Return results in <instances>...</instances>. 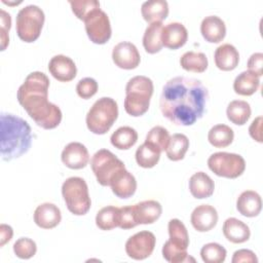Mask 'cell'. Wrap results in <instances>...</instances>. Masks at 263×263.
<instances>
[{"label":"cell","instance_id":"6da1fadb","mask_svg":"<svg viewBox=\"0 0 263 263\" xmlns=\"http://www.w3.org/2000/svg\"><path fill=\"white\" fill-rule=\"evenodd\" d=\"M208 99V89L200 80L177 76L163 85L159 107L167 120L188 126L202 117Z\"/></svg>","mask_w":263,"mask_h":263},{"label":"cell","instance_id":"7a4b0ae2","mask_svg":"<svg viewBox=\"0 0 263 263\" xmlns=\"http://www.w3.org/2000/svg\"><path fill=\"white\" fill-rule=\"evenodd\" d=\"M48 77L39 71L30 73L18 87L16 98L21 106L35 123L44 128L52 129L62 121V111L48 99Z\"/></svg>","mask_w":263,"mask_h":263},{"label":"cell","instance_id":"3957f363","mask_svg":"<svg viewBox=\"0 0 263 263\" xmlns=\"http://www.w3.org/2000/svg\"><path fill=\"white\" fill-rule=\"evenodd\" d=\"M1 156L9 161L27 153L32 144L29 123L13 114L1 113Z\"/></svg>","mask_w":263,"mask_h":263},{"label":"cell","instance_id":"277c9868","mask_svg":"<svg viewBox=\"0 0 263 263\" xmlns=\"http://www.w3.org/2000/svg\"><path fill=\"white\" fill-rule=\"evenodd\" d=\"M153 89V82L150 78L143 75L130 78L125 86V112L134 117L145 114L149 109Z\"/></svg>","mask_w":263,"mask_h":263},{"label":"cell","instance_id":"5b68a950","mask_svg":"<svg viewBox=\"0 0 263 263\" xmlns=\"http://www.w3.org/2000/svg\"><path fill=\"white\" fill-rule=\"evenodd\" d=\"M118 117V106L114 99L103 97L97 100L86 114V126L96 135L106 134Z\"/></svg>","mask_w":263,"mask_h":263},{"label":"cell","instance_id":"8992f818","mask_svg":"<svg viewBox=\"0 0 263 263\" xmlns=\"http://www.w3.org/2000/svg\"><path fill=\"white\" fill-rule=\"evenodd\" d=\"M62 194L67 209L76 216L85 215L91 205L88 187L84 179L70 177L62 185Z\"/></svg>","mask_w":263,"mask_h":263},{"label":"cell","instance_id":"52a82bcc","mask_svg":"<svg viewBox=\"0 0 263 263\" xmlns=\"http://www.w3.org/2000/svg\"><path fill=\"white\" fill-rule=\"evenodd\" d=\"M45 15L43 10L34 4L20 9L15 20V30L18 38L25 42H33L40 36Z\"/></svg>","mask_w":263,"mask_h":263},{"label":"cell","instance_id":"ba28073f","mask_svg":"<svg viewBox=\"0 0 263 263\" xmlns=\"http://www.w3.org/2000/svg\"><path fill=\"white\" fill-rule=\"evenodd\" d=\"M208 166L219 177L235 179L245 172L246 161L241 155L236 153L216 152L209 157Z\"/></svg>","mask_w":263,"mask_h":263},{"label":"cell","instance_id":"9c48e42d","mask_svg":"<svg viewBox=\"0 0 263 263\" xmlns=\"http://www.w3.org/2000/svg\"><path fill=\"white\" fill-rule=\"evenodd\" d=\"M90 166L98 183L102 186H110L114 174L125 167L124 163L108 149L97 151L90 160Z\"/></svg>","mask_w":263,"mask_h":263},{"label":"cell","instance_id":"30bf717a","mask_svg":"<svg viewBox=\"0 0 263 263\" xmlns=\"http://www.w3.org/2000/svg\"><path fill=\"white\" fill-rule=\"evenodd\" d=\"M86 34L90 41L96 44L106 43L112 34L108 14L101 8L93 9L83 20Z\"/></svg>","mask_w":263,"mask_h":263},{"label":"cell","instance_id":"8fae6325","mask_svg":"<svg viewBox=\"0 0 263 263\" xmlns=\"http://www.w3.org/2000/svg\"><path fill=\"white\" fill-rule=\"evenodd\" d=\"M155 235L150 231H140L132 235L125 242V252L134 260H144L154 251Z\"/></svg>","mask_w":263,"mask_h":263},{"label":"cell","instance_id":"7c38bea8","mask_svg":"<svg viewBox=\"0 0 263 263\" xmlns=\"http://www.w3.org/2000/svg\"><path fill=\"white\" fill-rule=\"evenodd\" d=\"M112 60L117 67L124 70H132L139 66L141 57L134 43L122 41L113 47Z\"/></svg>","mask_w":263,"mask_h":263},{"label":"cell","instance_id":"4fadbf2b","mask_svg":"<svg viewBox=\"0 0 263 263\" xmlns=\"http://www.w3.org/2000/svg\"><path fill=\"white\" fill-rule=\"evenodd\" d=\"M63 163L72 170H80L87 165L89 154L87 148L79 142H71L62 151Z\"/></svg>","mask_w":263,"mask_h":263},{"label":"cell","instance_id":"5bb4252c","mask_svg":"<svg viewBox=\"0 0 263 263\" xmlns=\"http://www.w3.org/2000/svg\"><path fill=\"white\" fill-rule=\"evenodd\" d=\"M48 71L59 81L68 82L75 78L77 68L74 61L64 54L52 57L48 63Z\"/></svg>","mask_w":263,"mask_h":263},{"label":"cell","instance_id":"9a60e30c","mask_svg":"<svg viewBox=\"0 0 263 263\" xmlns=\"http://www.w3.org/2000/svg\"><path fill=\"white\" fill-rule=\"evenodd\" d=\"M193 228L199 232H206L213 229L218 222L217 210L210 204L197 205L190 217Z\"/></svg>","mask_w":263,"mask_h":263},{"label":"cell","instance_id":"2e32d148","mask_svg":"<svg viewBox=\"0 0 263 263\" xmlns=\"http://www.w3.org/2000/svg\"><path fill=\"white\" fill-rule=\"evenodd\" d=\"M110 187L117 197L128 198L137 190V181L134 175L124 167L114 174L110 181Z\"/></svg>","mask_w":263,"mask_h":263},{"label":"cell","instance_id":"e0dca14e","mask_svg":"<svg viewBox=\"0 0 263 263\" xmlns=\"http://www.w3.org/2000/svg\"><path fill=\"white\" fill-rule=\"evenodd\" d=\"M188 38V32L185 26L178 22L168 23L162 28L161 41L162 45L170 49L182 47Z\"/></svg>","mask_w":263,"mask_h":263},{"label":"cell","instance_id":"ac0fdd59","mask_svg":"<svg viewBox=\"0 0 263 263\" xmlns=\"http://www.w3.org/2000/svg\"><path fill=\"white\" fill-rule=\"evenodd\" d=\"M62 214L60 209L51 202L39 204L34 212V222L43 229H51L60 224Z\"/></svg>","mask_w":263,"mask_h":263},{"label":"cell","instance_id":"d6986e66","mask_svg":"<svg viewBox=\"0 0 263 263\" xmlns=\"http://www.w3.org/2000/svg\"><path fill=\"white\" fill-rule=\"evenodd\" d=\"M200 33L205 41L219 43L226 35L225 23L217 15H208L201 21Z\"/></svg>","mask_w":263,"mask_h":263},{"label":"cell","instance_id":"ffe728a7","mask_svg":"<svg viewBox=\"0 0 263 263\" xmlns=\"http://www.w3.org/2000/svg\"><path fill=\"white\" fill-rule=\"evenodd\" d=\"M216 66L222 71L234 70L239 62V53L235 46L230 43H224L218 46L214 53Z\"/></svg>","mask_w":263,"mask_h":263},{"label":"cell","instance_id":"44dd1931","mask_svg":"<svg viewBox=\"0 0 263 263\" xmlns=\"http://www.w3.org/2000/svg\"><path fill=\"white\" fill-rule=\"evenodd\" d=\"M236 209L245 217H256L260 214L262 209L261 196L256 191L246 190L237 197Z\"/></svg>","mask_w":263,"mask_h":263},{"label":"cell","instance_id":"7402d4cb","mask_svg":"<svg viewBox=\"0 0 263 263\" xmlns=\"http://www.w3.org/2000/svg\"><path fill=\"white\" fill-rule=\"evenodd\" d=\"M215 190L213 179L203 172L193 174L189 179V191L193 197L202 199L210 197Z\"/></svg>","mask_w":263,"mask_h":263},{"label":"cell","instance_id":"603a6c76","mask_svg":"<svg viewBox=\"0 0 263 263\" xmlns=\"http://www.w3.org/2000/svg\"><path fill=\"white\" fill-rule=\"evenodd\" d=\"M136 221L139 224H152L162 213L161 204L156 200H144L134 204Z\"/></svg>","mask_w":263,"mask_h":263},{"label":"cell","instance_id":"cb8c5ba5","mask_svg":"<svg viewBox=\"0 0 263 263\" xmlns=\"http://www.w3.org/2000/svg\"><path fill=\"white\" fill-rule=\"evenodd\" d=\"M223 234L233 243H242L251 236L249 226L236 218H228L223 224Z\"/></svg>","mask_w":263,"mask_h":263},{"label":"cell","instance_id":"d4e9b609","mask_svg":"<svg viewBox=\"0 0 263 263\" xmlns=\"http://www.w3.org/2000/svg\"><path fill=\"white\" fill-rule=\"evenodd\" d=\"M143 18L148 23L162 22L168 14V4L165 0H148L141 6Z\"/></svg>","mask_w":263,"mask_h":263},{"label":"cell","instance_id":"484cf974","mask_svg":"<svg viewBox=\"0 0 263 263\" xmlns=\"http://www.w3.org/2000/svg\"><path fill=\"white\" fill-rule=\"evenodd\" d=\"M260 86V77L251 71L239 73L233 81V89L240 96H252Z\"/></svg>","mask_w":263,"mask_h":263},{"label":"cell","instance_id":"4316f807","mask_svg":"<svg viewBox=\"0 0 263 263\" xmlns=\"http://www.w3.org/2000/svg\"><path fill=\"white\" fill-rule=\"evenodd\" d=\"M163 25L162 22L151 23L145 30L143 35V46L148 53H156L162 48L161 31Z\"/></svg>","mask_w":263,"mask_h":263},{"label":"cell","instance_id":"83f0119b","mask_svg":"<svg viewBox=\"0 0 263 263\" xmlns=\"http://www.w3.org/2000/svg\"><path fill=\"white\" fill-rule=\"evenodd\" d=\"M251 106L242 100L231 101L226 109L227 118L236 125H243L251 117Z\"/></svg>","mask_w":263,"mask_h":263},{"label":"cell","instance_id":"f1b7e54d","mask_svg":"<svg viewBox=\"0 0 263 263\" xmlns=\"http://www.w3.org/2000/svg\"><path fill=\"white\" fill-rule=\"evenodd\" d=\"M234 139L233 129L226 124L214 125L208 134L210 144L216 148H224L229 146Z\"/></svg>","mask_w":263,"mask_h":263},{"label":"cell","instance_id":"f546056e","mask_svg":"<svg viewBox=\"0 0 263 263\" xmlns=\"http://www.w3.org/2000/svg\"><path fill=\"white\" fill-rule=\"evenodd\" d=\"M110 141L115 148L127 150L137 143L138 133L130 126H120L111 135Z\"/></svg>","mask_w":263,"mask_h":263},{"label":"cell","instance_id":"4dcf8cb0","mask_svg":"<svg viewBox=\"0 0 263 263\" xmlns=\"http://www.w3.org/2000/svg\"><path fill=\"white\" fill-rule=\"evenodd\" d=\"M189 148V140L184 134H174L168 141L165 149L166 156L173 161H179L184 158Z\"/></svg>","mask_w":263,"mask_h":263},{"label":"cell","instance_id":"1f68e13d","mask_svg":"<svg viewBox=\"0 0 263 263\" xmlns=\"http://www.w3.org/2000/svg\"><path fill=\"white\" fill-rule=\"evenodd\" d=\"M180 65L186 71L202 73L206 70L209 62L203 52L186 51L180 59Z\"/></svg>","mask_w":263,"mask_h":263},{"label":"cell","instance_id":"d6a6232c","mask_svg":"<svg viewBox=\"0 0 263 263\" xmlns=\"http://www.w3.org/2000/svg\"><path fill=\"white\" fill-rule=\"evenodd\" d=\"M167 230L170 235L168 240L176 247L187 250L189 246V235L184 223L179 219H172L168 221Z\"/></svg>","mask_w":263,"mask_h":263},{"label":"cell","instance_id":"836d02e7","mask_svg":"<svg viewBox=\"0 0 263 263\" xmlns=\"http://www.w3.org/2000/svg\"><path fill=\"white\" fill-rule=\"evenodd\" d=\"M160 151L151 144L144 142L136 151V161L144 168H151L157 164L160 158Z\"/></svg>","mask_w":263,"mask_h":263},{"label":"cell","instance_id":"e575fe53","mask_svg":"<svg viewBox=\"0 0 263 263\" xmlns=\"http://www.w3.org/2000/svg\"><path fill=\"white\" fill-rule=\"evenodd\" d=\"M119 208L107 205L102 208L96 216V224L102 230H111L118 227Z\"/></svg>","mask_w":263,"mask_h":263},{"label":"cell","instance_id":"d590c367","mask_svg":"<svg viewBox=\"0 0 263 263\" xmlns=\"http://www.w3.org/2000/svg\"><path fill=\"white\" fill-rule=\"evenodd\" d=\"M227 251L217 242L205 243L200 250V257L205 263H222L225 261Z\"/></svg>","mask_w":263,"mask_h":263},{"label":"cell","instance_id":"8d00e7d4","mask_svg":"<svg viewBox=\"0 0 263 263\" xmlns=\"http://www.w3.org/2000/svg\"><path fill=\"white\" fill-rule=\"evenodd\" d=\"M170 138L171 137H170V134L166 128H164L163 126H160V125H156L148 132L145 142L151 144L156 149H158L160 152H162L166 149Z\"/></svg>","mask_w":263,"mask_h":263},{"label":"cell","instance_id":"74e56055","mask_svg":"<svg viewBox=\"0 0 263 263\" xmlns=\"http://www.w3.org/2000/svg\"><path fill=\"white\" fill-rule=\"evenodd\" d=\"M162 256L167 262H171V263L188 262L190 260L194 262V259L188 255L187 250H182L176 247L168 239L164 242L162 247Z\"/></svg>","mask_w":263,"mask_h":263},{"label":"cell","instance_id":"f35d334b","mask_svg":"<svg viewBox=\"0 0 263 263\" xmlns=\"http://www.w3.org/2000/svg\"><path fill=\"white\" fill-rule=\"evenodd\" d=\"M37 251L36 242L29 237H21L13 243V252L20 259H30Z\"/></svg>","mask_w":263,"mask_h":263},{"label":"cell","instance_id":"ab89813d","mask_svg":"<svg viewBox=\"0 0 263 263\" xmlns=\"http://www.w3.org/2000/svg\"><path fill=\"white\" fill-rule=\"evenodd\" d=\"M72 11L81 21L93 9L100 8V2L98 0H70L69 1Z\"/></svg>","mask_w":263,"mask_h":263},{"label":"cell","instance_id":"60d3db41","mask_svg":"<svg viewBox=\"0 0 263 263\" xmlns=\"http://www.w3.org/2000/svg\"><path fill=\"white\" fill-rule=\"evenodd\" d=\"M98 91V82L91 77H85L78 81L76 92L82 99H89Z\"/></svg>","mask_w":263,"mask_h":263},{"label":"cell","instance_id":"b9f144b4","mask_svg":"<svg viewBox=\"0 0 263 263\" xmlns=\"http://www.w3.org/2000/svg\"><path fill=\"white\" fill-rule=\"evenodd\" d=\"M138 225L135 216L134 205L119 208L118 227L121 229H130Z\"/></svg>","mask_w":263,"mask_h":263},{"label":"cell","instance_id":"7bdbcfd3","mask_svg":"<svg viewBox=\"0 0 263 263\" xmlns=\"http://www.w3.org/2000/svg\"><path fill=\"white\" fill-rule=\"evenodd\" d=\"M0 18H1V50H5L6 46L9 43L8 32L11 27V16L4 9L0 10Z\"/></svg>","mask_w":263,"mask_h":263},{"label":"cell","instance_id":"ee69618b","mask_svg":"<svg viewBox=\"0 0 263 263\" xmlns=\"http://www.w3.org/2000/svg\"><path fill=\"white\" fill-rule=\"evenodd\" d=\"M232 263H240V262H248V263H257L258 259L255 255V253L251 250L241 249L238 251H235L233 254V257L231 259Z\"/></svg>","mask_w":263,"mask_h":263},{"label":"cell","instance_id":"f6af8a7d","mask_svg":"<svg viewBox=\"0 0 263 263\" xmlns=\"http://www.w3.org/2000/svg\"><path fill=\"white\" fill-rule=\"evenodd\" d=\"M262 66H263L262 52H255L249 58V61H248L249 71L255 73L259 77L262 75Z\"/></svg>","mask_w":263,"mask_h":263},{"label":"cell","instance_id":"bcb514c9","mask_svg":"<svg viewBox=\"0 0 263 263\" xmlns=\"http://www.w3.org/2000/svg\"><path fill=\"white\" fill-rule=\"evenodd\" d=\"M262 116H258L256 117L250 127H249V134L250 136L255 140L257 141L258 143H262Z\"/></svg>","mask_w":263,"mask_h":263},{"label":"cell","instance_id":"7dc6e473","mask_svg":"<svg viewBox=\"0 0 263 263\" xmlns=\"http://www.w3.org/2000/svg\"><path fill=\"white\" fill-rule=\"evenodd\" d=\"M13 235V230L11 226L7 224H1L0 225V247H3L5 243H7Z\"/></svg>","mask_w":263,"mask_h":263}]
</instances>
